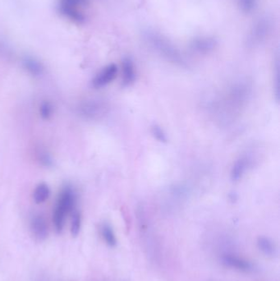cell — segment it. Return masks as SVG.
Listing matches in <instances>:
<instances>
[{
    "label": "cell",
    "mask_w": 280,
    "mask_h": 281,
    "mask_svg": "<svg viewBox=\"0 0 280 281\" xmlns=\"http://www.w3.org/2000/svg\"><path fill=\"white\" fill-rule=\"evenodd\" d=\"M252 88L244 82L233 83L228 88L214 107L219 118L224 122H228L233 119L235 116L238 115L249 100Z\"/></svg>",
    "instance_id": "cell-1"
},
{
    "label": "cell",
    "mask_w": 280,
    "mask_h": 281,
    "mask_svg": "<svg viewBox=\"0 0 280 281\" xmlns=\"http://www.w3.org/2000/svg\"><path fill=\"white\" fill-rule=\"evenodd\" d=\"M142 36L146 45L162 59L181 68L187 67L183 53L164 34L152 29H146L142 32Z\"/></svg>",
    "instance_id": "cell-2"
},
{
    "label": "cell",
    "mask_w": 280,
    "mask_h": 281,
    "mask_svg": "<svg viewBox=\"0 0 280 281\" xmlns=\"http://www.w3.org/2000/svg\"><path fill=\"white\" fill-rule=\"evenodd\" d=\"M76 194L71 186L63 187L59 192V197L57 200L56 206L53 214V221L57 232H62L66 217L71 212H73L76 205Z\"/></svg>",
    "instance_id": "cell-3"
},
{
    "label": "cell",
    "mask_w": 280,
    "mask_h": 281,
    "mask_svg": "<svg viewBox=\"0 0 280 281\" xmlns=\"http://www.w3.org/2000/svg\"><path fill=\"white\" fill-rule=\"evenodd\" d=\"M81 115L87 119H100L109 112V105L101 100H86L78 107Z\"/></svg>",
    "instance_id": "cell-4"
},
{
    "label": "cell",
    "mask_w": 280,
    "mask_h": 281,
    "mask_svg": "<svg viewBox=\"0 0 280 281\" xmlns=\"http://www.w3.org/2000/svg\"><path fill=\"white\" fill-rule=\"evenodd\" d=\"M222 264L228 268L238 270L242 272L249 273L254 270L252 262L232 253H224L220 256Z\"/></svg>",
    "instance_id": "cell-5"
},
{
    "label": "cell",
    "mask_w": 280,
    "mask_h": 281,
    "mask_svg": "<svg viewBox=\"0 0 280 281\" xmlns=\"http://www.w3.org/2000/svg\"><path fill=\"white\" fill-rule=\"evenodd\" d=\"M190 49L199 55H208L217 48L218 42L213 36L199 35L190 42Z\"/></svg>",
    "instance_id": "cell-6"
},
{
    "label": "cell",
    "mask_w": 280,
    "mask_h": 281,
    "mask_svg": "<svg viewBox=\"0 0 280 281\" xmlns=\"http://www.w3.org/2000/svg\"><path fill=\"white\" fill-rule=\"evenodd\" d=\"M254 162V157L251 153H246L240 155L231 169L230 177L232 181H239L246 175L249 169L252 168Z\"/></svg>",
    "instance_id": "cell-7"
},
{
    "label": "cell",
    "mask_w": 280,
    "mask_h": 281,
    "mask_svg": "<svg viewBox=\"0 0 280 281\" xmlns=\"http://www.w3.org/2000/svg\"><path fill=\"white\" fill-rule=\"evenodd\" d=\"M271 30V24L266 18H261L252 26L250 31L249 43L252 46L259 45L268 37Z\"/></svg>",
    "instance_id": "cell-8"
},
{
    "label": "cell",
    "mask_w": 280,
    "mask_h": 281,
    "mask_svg": "<svg viewBox=\"0 0 280 281\" xmlns=\"http://www.w3.org/2000/svg\"><path fill=\"white\" fill-rule=\"evenodd\" d=\"M59 10L66 18L77 23H83L85 21V14L83 11V7L70 2L67 0H60Z\"/></svg>",
    "instance_id": "cell-9"
},
{
    "label": "cell",
    "mask_w": 280,
    "mask_h": 281,
    "mask_svg": "<svg viewBox=\"0 0 280 281\" xmlns=\"http://www.w3.org/2000/svg\"><path fill=\"white\" fill-rule=\"evenodd\" d=\"M117 71L118 69L114 63L107 65L100 72H98L96 76L94 77L92 86L96 89H99L109 85V83H112L116 78Z\"/></svg>",
    "instance_id": "cell-10"
},
{
    "label": "cell",
    "mask_w": 280,
    "mask_h": 281,
    "mask_svg": "<svg viewBox=\"0 0 280 281\" xmlns=\"http://www.w3.org/2000/svg\"><path fill=\"white\" fill-rule=\"evenodd\" d=\"M30 228L33 237L38 241H44L48 237V224L46 218L41 214H35L31 216Z\"/></svg>",
    "instance_id": "cell-11"
},
{
    "label": "cell",
    "mask_w": 280,
    "mask_h": 281,
    "mask_svg": "<svg viewBox=\"0 0 280 281\" xmlns=\"http://www.w3.org/2000/svg\"><path fill=\"white\" fill-rule=\"evenodd\" d=\"M123 84L124 87L130 86L136 79V68L131 58H124L122 63Z\"/></svg>",
    "instance_id": "cell-12"
},
{
    "label": "cell",
    "mask_w": 280,
    "mask_h": 281,
    "mask_svg": "<svg viewBox=\"0 0 280 281\" xmlns=\"http://www.w3.org/2000/svg\"><path fill=\"white\" fill-rule=\"evenodd\" d=\"M22 65L25 69L34 76H39L43 74L44 68L43 64L32 56H25L22 59Z\"/></svg>",
    "instance_id": "cell-13"
},
{
    "label": "cell",
    "mask_w": 280,
    "mask_h": 281,
    "mask_svg": "<svg viewBox=\"0 0 280 281\" xmlns=\"http://www.w3.org/2000/svg\"><path fill=\"white\" fill-rule=\"evenodd\" d=\"M257 247L264 255L274 257L277 253L275 244L269 237L260 236L257 238Z\"/></svg>",
    "instance_id": "cell-14"
},
{
    "label": "cell",
    "mask_w": 280,
    "mask_h": 281,
    "mask_svg": "<svg viewBox=\"0 0 280 281\" xmlns=\"http://www.w3.org/2000/svg\"><path fill=\"white\" fill-rule=\"evenodd\" d=\"M100 233L107 245H109L111 248L116 246L117 238H116L115 233L113 231V228L111 227L110 225H109L108 223H104L100 227Z\"/></svg>",
    "instance_id": "cell-15"
},
{
    "label": "cell",
    "mask_w": 280,
    "mask_h": 281,
    "mask_svg": "<svg viewBox=\"0 0 280 281\" xmlns=\"http://www.w3.org/2000/svg\"><path fill=\"white\" fill-rule=\"evenodd\" d=\"M50 190L46 183H39L35 187L34 193H33V198L35 200V203L37 204H41L48 200L50 197Z\"/></svg>",
    "instance_id": "cell-16"
},
{
    "label": "cell",
    "mask_w": 280,
    "mask_h": 281,
    "mask_svg": "<svg viewBox=\"0 0 280 281\" xmlns=\"http://www.w3.org/2000/svg\"><path fill=\"white\" fill-rule=\"evenodd\" d=\"M81 226H82V216L80 212L76 210L72 212V219H71V226L70 231L72 237H76L80 233Z\"/></svg>",
    "instance_id": "cell-17"
},
{
    "label": "cell",
    "mask_w": 280,
    "mask_h": 281,
    "mask_svg": "<svg viewBox=\"0 0 280 281\" xmlns=\"http://www.w3.org/2000/svg\"><path fill=\"white\" fill-rule=\"evenodd\" d=\"M240 10L245 14H250L256 9L258 0H237Z\"/></svg>",
    "instance_id": "cell-18"
},
{
    "label": "cell",
    "mask_w": 280,
    "mask_h": 281,
    "mask_svg": "<svg viewBox=\"0 0 280 281\" xmlns=\"http://www.w3.org/2000/svg\"><path fill=\"white\" fill-rule=\"evenodd\" d=\"M39 114L43 119L49 120L53 116L54 108L53 105L48 100H45L39 105Z\"/></svg>",
    "instance_id": "cell-19"
},
{
    "label": "cell",
    "mask_w": 280,
    "mask_h": 281,
    "mask_svg": "<svg viewBox=\"0 0 280 281\" xmlns=\"http://www.w3.org/2000/svg\"><path fill=\"white\" fill-rule=\"evenodd\" d=\"M37 159L45 167L53 166V159L51 155L46 150H38L36 152Z\"/></svg>",
    "instance_id": "cell-20"
},
{
    "label": "cell",
    "mask_w": 280,
    "mask_h": 281,
    "mask_svg": "<svg viewBox=\"0 0 280 281\" xmlns=\"http://www.w3.org/2000/svg\"><path fill=\"white\" fill-rule=\"evenodd\" d=\"M151 133L154 136L155 139L158 140V142H167V137L164 132L163 129L158 125H154L151 127Z\"/></svg>",
    "instance_id": "cell-21"
},
{
    "label": "cell",
    "mask_w": 280,
    "mask_h": 281,
    "mask_svg": "<svg viewBox=\"0 0 280 281\" xmlns=\"http://www.w3.org/2000/svg\"><path fill=\"white\" fill-rule=\"evenodd\" d=\"M275 80H274V94L277 101L279 100V63L278 60L276 61L275 65Z\"/></svg>",
    "instance_id": "cell-22"
}]
</instances>
